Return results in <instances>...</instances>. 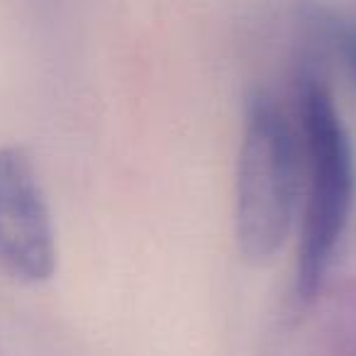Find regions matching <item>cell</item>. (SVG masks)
<instances>
[{
	"instance_id": "obj_2",
	"label": "cell",
	"mask_w": 356,
	"mask_h": 356,
	"mask_svg": "<svg viewBox=\"0 0 356 356\" xmlns=\"http://www.w3.org/2000/svg\"><path fill=\"white\" fill-rule=\"evenodd\" d=\"M266 90L249 95L234 176V239L244 261L268 264L286 244L298 208V142Z\"/></svg>"
},
{
	"instance_id": "obj_4",
	"label": "cell",
	"mask_w": 356,
	"mask_h": 356,
	"mask_svg": "<svg viewBox=\"0 0 356 356\" xmlns=\"http://www.w3.org/2000/svg\"><path fill=\"white\" fill-rule=\"evenodd\" d=\"M325 35L332 49L344 64L351 83L356 86V17L354 15H330L325 20Z\"/></svg>"
},
{
	"instance_id": "obj_3",
	"label": "cell",
	"mask_w": 356,
	"mask_h": 356,
	"mask_svg": "<svg viewBox=\"0 0 356 356\" xmlns=\"http://www.w3.org/2000/svg\"><path fill=\"white\" fill-rule=\"evenodd\" d=\"M0 264L27 283L56 271V232L30 154L0 147Z\"/></svg>"
},
{
	"instance_id": "obj_1",
	"label": "cell",
	"mask_w": 356,
	"mask_h": 356,
	"mask_svg": "<svg viewBox=\"0 0 356 356\" xmlns=\"http://www.w3.org/2000/svg\"><path fill=\"white\" fill-rule=\"evenodd\" d=\"M298 120L305 156L296 296L310 302L325 283L356 205V152L334 95L317 66L298 79Z\"/></svg>"
}]
</instances>
